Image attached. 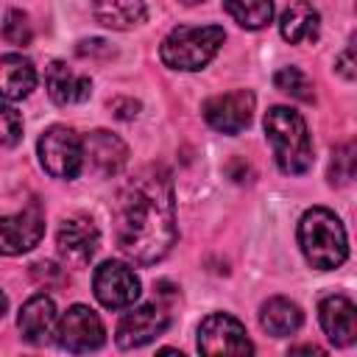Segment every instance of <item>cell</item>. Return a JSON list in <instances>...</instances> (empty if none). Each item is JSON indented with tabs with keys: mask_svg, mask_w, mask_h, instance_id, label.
<instances>
[{
	"mask_svg": "<svg viewBox=\"0 0 357 357\" xmlns=\"http://www.w3.org/2000/svg\"><path fill=\"white\" fill-rule=\"evenodd\" d=\"M301 321H304V315H301L298 304H293L290 298H282V296L268 298L259 310V324L273 337H287V335L298 332Z\"/></svg>",
	"mask_w": 357,
	"mask_h": 357,
	"instance_id": "cell-20",
	"label": "cell"
},
{
	"mask_svg": "<svg viewBox=\"0 0 357 357\" xmlns=\"http://www.w3.org/2000/svg\"><path fill=\"white\" fill-rule=\"evenodd\" d=\"M56 245H59V257L73 265V268H84L89 265V259L98 254L100 245V231L89 218H67L61 220L59 231H56Z\"/></svg>",
	"mask_w": 357,
	"mask_h": 357,
	"instance_id": "cell-10",
	"label": "cell"
},
{
	"mask_svg": "<svg viewBox=\"0 0 357 357\" xmlns=\"http://www.w3.org/2000/svg\"><path fill=\"white\" fill-rule=\"evenodd\" d=\"M265 134L273 148L276 167L287 176L307 173L312 165V139L304 117L290 106H271L265 112Z\"/></svg>",
	"mask_w": 357,
	"mask_h": 357,
	"instance_id": "cell-3",
	"label": "cell"
},
{
	"mask_svg": "<svg viewBox=\"0 0 357 357\" xmlns=\"http://www.w3.org/2000/svg\"><path fill=\"white\" fill-rule=\"evenodd\" d=\"M337 73L346 78V81H354V50H351V45L343 50V56L337 59Z\"/></svg>",
	"mask_w": 357,
	"mask_h": 357,
	"instance_id": "cell-26",
	"label": "cell"
},
{
	"mask_svg": "<svg viewBox=\"0 0 357 357\" xmlns=\"http://www.w3.org/2000/svg\"><path fill=\"white\" fill-rule=\"evenodd\" d=\"M3 39L11 42V45H20V47L31 45L33 28H31V22H28V14L11 8V11L6 14V20H3Z\"/></svg>",
	"mask_w": 357,
	"mask_h": 357,
	"instance_id": "cell-24",
	"label": "cell"
},
{
	"mask_svg": "<svg viewBox=\"0 0 357 357\" xmlns=\"http://www.w3.org/2000/svg\"><path fill=\"white\" fill-rule=\"evenodd\" d=\"M198 351L201 354H251L254 346L245 335V326L229 312H212L198 326Z\"/></svg>",
	"mask_w": 357,
	"mask_h": 357,
	"instance_id": "cell-7",
	"label": "cell"
},
{
	"mask_svg": "<svg viewBox=\"0 0 357 357\" xmlns=\"http://www.w3.org/2000/svg\"><path fill=\"white\" fill-rule=\"evenodd\" d=\"M254 114V95L248 89H234L215 95L204 103V120L220 134H240Z\"/></svg>",
	"mask_w": 357,
	"mask_h": 357,
	"instance_id": "cell-11",
	"label": "cell"
},
{
	"mask_svg": "<svg viewBox=\"0 0 357 357\" xmlns=\"http://www.w3.org/2000/svg\"><path fill=\"white\" fill-rule=\"evenodd\" d=\"M318 318H321V326H324L326 337L335 346H351L354 343V337H357V310L346 296H340V293L326 296L318 307Z\"/></svg>",
	"mask_w": 357,
	"mask_h": 357,
	"instance_id": "cell-15",
	"label": "cell"
},
{
	"mask_svg": "<svg viewBox=\"0 0 357 357\" xmlns=\"http://www.w3.org/2000/svg\"><path fill=\"white\" fill-rule=\"evenodd\" d=\"M45 84H47V95L53 98V103L59 106H73V103H84L92 92V81L89 75L75 73L73 67H67L64 61H53L45 73Z\"/></svg>",
	"mask_w": 357,
	"mask_h": 357,
	"instance_id": "cell-16",
	"label": "cell"
},
{
	"mask_svg": "<svg viewBox=\"0 0 357 357\" xmlns=\"http://www.w3.org/2000/svg\"><path fill=\"white\" fill-rule=\"evenodd\" d=\"M112 215L117 245L134 262H159L176 243L173 184L165 170L148 167L128 178L117 192Z\"/></svg>",
	"mask_w": 357,
	"mask_h": 357,
	"instance_id": "cell-1",
	"label": "cell"
},
{
	"mask_svg": "<svg viewBox=\"0 0 357 357\" xmlns=\"http://www.w3.org/2000/svg\"><path fill=\"white\" fill-rule=\"evenodd\" d=\"M223 39L226 33L218 25H178L162 39L159 56L170 70L195 73L215 59Z\"/></svg>",
	"mask_w": 357,
	"mask_h": 357,
	"instance_id": "cell-4",
	"label": "cell"
},
{
	"mask_svg": "<svg viewBox=\"0 0 357 357\" xmlns=\"http://www.w3.org/2000/svg\"><path fill=\"white\" fill-rule=\"evenodd\" d=\"M22 139V117L17 109L0 103V148H14Z\"/></svg>",
	"mask_w": 357,
	"mask_h": 357,
	"instance_id": "cell-25",
	"label": "cell"
},
{
	"mask_svg": "<svg viewBox=\"0 0 357 357\" xmlns=\"http://www.w3.org/2000/svg\"><path fill=\"white\" fill-rule=\"evenodd\" d=\"M103 340H106V332L98 312L84 304H73L56 324V343L73 354L95 351L103 346Z\"/></svg>",
	"mask_w": 357,
	"mask_h": 357,
	"instance_id": "cell-6",
	"label": "cell"
},
{
	"mask_svg": "<svg viewBox=\"0 0 357 357\" xmlns=\"http://www.w3.org/2000/svg\"><path fill=\"white\" fill-rule=\"evenodd\" d=\"M56 324H59V315H56V304L50 296L45 293H36L31 296L22 310H20V318H17V326L22 332V337L33 346L39 343H47L53 335H56Z\"/></svg>",
	"mask_w": 357,
	"mask_h": 357,
	"instance_id": "cell-14",
	"label": "cell"
},
{
	"mask_svg": "<svg viewBox=\"0 0 357 357\" xmlns=\"http://www.w3.org/2000/svg\"><path fill=\"white\" fill-rule=\"evenodd\" d=\"M167 326H170V312L165 307L142 304V307H134L131 312H126L120 318L114 340L120 349H139V346L151 343L153 337H159Z\"/></svg>",
	"mask_w": 357,
	"mask_h": 357,
	"instance_id": "cell-9",
	"label": "cell"
},
{
	"mask_svg": "<svg viewBox=\"0 0 357 357\" xmlns=\"http://www.w3.org/2000/svg\"><path fill=\"white\" fill-rule=\"evenodd\" d=\"M231 20L248 31H259L273 20V3L271 0H223Z\"/></svg>",
	"mask_w": 357,
	"mask_h": 357,
	"instance_id": "cell-21",
	"label": "cell"
},
{
	"mask_svg": "<svg viewBox=\"0 0 357 357\" xmlns=\"http://www.w3.org/2000/svg\"><path fill=\"white\" fill-rule=\"evenodd\" d=\"M298 245L304 259L318 271H335L349 257V240L340 218L326 206H312L298 220Z\"/></svg>",
	"mask_w": 357,
	"mask_h": 357,
	"instance_id": "cell-2",
	"label": "cell"
},
{
	"mask_svg": "<svg viewBox=\"0 0 357 357\" xmlns=\"http://www.w3.org/2000/svg\"><path fill=\"white\" fill-rule=\"evenodd\" d=\"M6 310H8V298H6V293L0 290V318L6 315Z\"/></svg>",
	"mask_w": 357,
	"mask_h": 357,
	"instance_id": "cell-28",
	"label": "cell"
},
{
	"mask_svg": "<svg viewBox=\"0 0 357 357\" xmlns=\"http://www.w3.org/2000/svg\"><path fill=\"white\" fill-rule=\"evenodd\" d=\"M354 153H357L354 142H343V145L335 148L332 165H329V181H332V184L343 187V184H349V181L354 178V162H357Z\"/></svg>",
	"mask_w": 357,
	"mask_h": 357,
	"instance_id": "cell-23",
	"label": "cell"
},
{
	"mask_svg": "<svg viewBox=\"0 0 357 357\" xmlns=\"http://www.w3.org/2000/svg\"><path fill=\"white\" fill-rule=\"evenodd\" d=\"M279 33L290 42V45H307L315 42L321 33V14L315 11L312 3L307 0H296L290 3L282 17H279Z\"/></svg>",
	"mask_w": 357,
	"mask_h": 357,
	"instance_id": "cell-17",
	"label": "cell"
},
{
	"mask_svg": "<svg viewBox=\"0 0 357 357\" xmlns=\"http://www.w3.org/2000/svg\"><path fill=\"white\" fill-rule=\"evenodd\" d=\"M92 290H95V298H98L103 307H109V310L134 307V301H137L139 293H142L137 273H134L126 262H117V259H109V262H103L100 268H95Z\"/></svg>",
	"mask_w": 357,
	"mask_h": 357,
	"instance_id": "cell-8",
	"label": "cell"
},
{
	"mask_svg": "<svg viewBox=\"0 0 357 357\" xmlns=\"http://www.w3.org/2000/svg\"><path fill=\"white\" fill-rule=\"evenodd\" d=\"M92 14L100 25L112 31H128L145 22L148 8H145V0H95Z\"/></svg>",
	"mask_w": 357,
	"mask_h": 357,
	"instance_id": "cell-19",
	"label": "cell"
},
{
	"mask_svg": "<svg viewBox=\"0 0 357 357\" xmlns=\"http://www.w3.org/2000/svg\"><path fill=\"white\" fill-rule=\"evenodd\" d=\"M126 162H128V148L117 134L98 128L84 139V165H89L98 176L112 178L126 167Z\"/></svg>",
	"mask_w": 357,
	"mask_h": 357,
	"instance_id": "cell-13",
	"label": "cell"
},
{
	"mask_svg": "<svg viewBox=\"0 0 357 357\" xmlns=\"http://www.w3.org/2000/svg\"><path fill=\"white\" fill-rule=\"evenodd\" d=\"M178 3H184V6H195V3H204V0H178Z\"/></svg>",
	"mask_w": 357,
	"mask_h": 357,
	"instance_id": "cell-29",
	"label": "cell"
},
{
	"mask_svg": "<svg viewBox=\"0 0 357 357\" xmlns=\"http://www.w3.org/2000/svg\"><path fill=\"white\" fill-rule=\"evenodd\" d=\"M45 234V215L39 206H28L17 215H3L0 218V254L3 257H17L39 245Z\"/></svg>",
	"mask_w": 357,
	"mask_h": 357,
	"instance_id": "cell-12",
	"label": "cell"
},
{
	"mask_svg": "<svg viewBox=\"0 0 357 357\" xmlns=\"http://www.w3.org/2000/svg\"><path fill=\"white\" fill-rule=\"evenodd\" d=\"M293 354L296 351H307V354H324V349H318V346H296V349H290Z\"/></svg>",
	"mask_w": 357,
	"mask_h": 357,
	"instance_id": "cell-27",
	"label": "cell"
},
{
	"mask_svg": "<svg viewBox=\"0 0 357 357\" xmlns=\"http://www.w3.org/2000/svg\"><path fill=\"white\" fill-rule=\"evenodd\" d=\"M273 86H276L279 92L290 95L293 100H301V103H312V100H315L312 81H310L307 73L298 70V67H282V70H276Z\"/></svg>",
	"mask_w": 357,
	"mask_h": 357,
	"instance_id": "cell-22",
	"label": "cell"
},
{
	"mask_svg": "<svg viewBox=\"0 0 357 357\" xmlns=\"http://www.w3.org/2000/svg\"><path fill=\"white\" fill-rule=\"evenodd\" d=\"M36 86L33 64L20 53L0 56V100H22Z\"/></svg>",
	"mask_w": 357,
	"mask_h": 357,
	"instance_id": "cell-18",
	"label": "cell"
},
{
	"mask_svg": "<svg viewBox=\"0 0 357 357\" xmlns=\"http://www.w3.org/2000/svg\"><path fill=\"white\" fill-rule=\"evenodd\" d=\"M39 162L53 178H78L84 170V139L67 126H53L39 137Z\"/></svg>",
	"mask_w": 357,
	"mask_h": 357,
	"instance_id": "cell-5",
	"label": "cell"
}]
</instances>
